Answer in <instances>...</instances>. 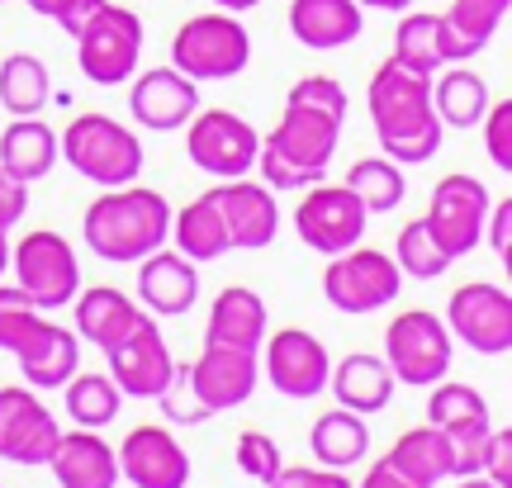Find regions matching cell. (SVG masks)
Returning a JSON list of instances; mask_svg holds the SVG:
<instances>
[{
	"label": "cell",
	"instance_id": "cell-1",
	"mask_svg": "<svg viewBox=\"0 0 512 488\" xmlns=\"http://www.w3.org/2000/svg\"><path fill=\"white\" fill-rule=\"evenodd\" d=\"M366 109H370L375 138H380L389 162L422 166L441 152L446 124L437 119V105H432V76L408 72V67H399L389 57L380 72L370 76Z\"/></svg>",
	"mask_w": 512,
	"mask_h": 488
},
{
	"label": "cell",
	"instance_id": "cell-2",
	"mask_svg": "<svg viewBox=\"0 0 512 488\" xmlns=\"http://www.w3.org/2000/svg\"><path fill=\"white\" fill-rule=\"evenodd\" d=\"M81 237L100 261H114V266L143 261L147 252L166 247V237H171V204L138 181L114 185L86 209Z\"/></svg>",
	"mask_w": 512,
	"mask_h": 488
},
{
	"label": "cell",
	"instance_id": "cell-3",
	"mask_svg": "<svg viewBox=\"0 0 512 488\" xmlns=\"http://www.w3.org/2000/svg\"><path fill=\"white\" fill-rule=\"evenodd\" d=\"M57 157H67L76 176L105 185H133L143 176V138L124 128L110 114H76L72 124L57 133Z\"/></svg>",
	"mask_w": 512,
	"mask_h": 488
},
{
	"label": "cell",
	"instance_id": "cell-4",
	"mask_svg": "<svg viewBox=\"0 0 512 488\" xmlns=\"http://www.w3.org/2000/svg\"><path fill=\"white\" fill-rule=\"evenodd\" d=\"M247 62H252V34L228 10L185 19L171 38V67L190 81H233L247 72Z\"/></svg>",
	"mask_w": 512,
	"mask_h": 488
},
{
	"label": "cell",
	"instance_id": "cell-5",
	"mask_svg": "<svg viewBox=\"0 0 512 488\" xmlns=\"http://www.w3.org/2000/svg\"><path fill=\"white\" fill-rule=\"evenodd\" d=\"M451 356H456V337H451L446 318L427 313V308L399 313L384 332V361H389L399 384L432 389L437 380L451 375Z\"/></svg>",
	"mask_w": 512,
	"mask_h": 488
},
{
	"label": "cell",
	"instance_id": "cell-6",
	"mask_svg": "<svg viewBox=\"0 0 512 488\" xmlns=\"http://www.w3.org/2000/svg\"><path fill=\"white\" fill-rule=\"evenodd\" d=\"M76 62L81 76L95 86H124L143 62V19L128 5H100L91 24L76 34Z\"/></svg>",
	"mask_w": 512,
	"mask_h": 488
},
{
	"label": "cell",
	"instance_id": "cell-7",
	"mask_svg": "<svg viewBox=\"0 0 512 488\" xmlns=\"http://www.w3.org/2000/svg\"><path fill=\"white\" fill-rule=\"evenodd\" d=\"M323 294L337 313H351V318H366V313H380L384 304H394L403 294V271L394 266L389 252H375V247H351L342 256H328V271H323Z\"/></svg>",
	"mask_w": 512,
	"mask_h": 488
},
{
	"label": "cell",
	"instance_id": "cell-8",
	"mask_svg": "<svg viewBox=\"0 0 512 488\" xmlns=\"http://www.w3.org/2000/svg\"><path fill=\"white\" fill-rule=\"evenodd\" d=\"M10 271H15V285L43 313L67 308L81 294V266H76L72 242L53 233V228H38V233H29L24 242L10 247Z\"/></svg>",
	"mask_w": 512,
	"mask_h": 488
},
{
	"label": "cell",
	"instance_id": "cell-9",
	"mask_svg": "<svg viewBox=\"0 0 512 488\" xmlns=\"http://www.w3.org/2000/svg\"><path fill=\"white\" fill-rule=\"evenodd\" d=\"M185 152L209 176L238 181V176H247L256 166L261 133L242 114H233V109H195L190 114V133H185Z\"/></svg>",
	"mask_w": 512,
	"mask_h": 488
},
{
	"label": "cell",
	"instance_id": "cell-10",
	"mask_svg": "<svg viewBox=\"0 0 512 488\" xmlns=\"http://www.w3.org/2000/svg\"><path fill=\"white\" fill-rule=\"evenodd\" d=\"M366 204L351 195L347 185H309V195L294 209V233L318 256H342L366 237Z\"/></svg>",
	"mask_w": 512,
	"mask_h": 488
},
{
	"label": "cell",
	"instance_id": "cell-11",
	"mask_svg": "<svg viewBox=\"0 0 512 488\" xmlns=\"http://www.w3.org/2000/svg\"><path fill=\"white\" fill-rule=\"evenodd\" d=\"M489 190L484 181L475 176H441L437 190H432V204H427V214L422 223L432 228V237L441 242V252L460 261V256H470L479 247V237H484V214H489Z\"/></svg>",
	"mask_w": 512,
	"mask_h": 488
},
{
	"label": "cell",
	"instance_id": "cell-12",
	"mask_svg": "<svg viewBox=\"0 0 512 488\" xmlns=\"http://www.w3.org/2000/svg\"><path fill=\"white\" fill-rule=\"evenodd\" d=\"M266 337H271V342H261V351H266L261 375L271 380L275 394L309 403V398H318L328 389L332 356L309 327H280V332H266Z\"/></svg>",
	"mask_w": 512,
	"mask_h": 488
},
{
	"label": "cell",
	"instance_id": "cell-13",
	"mask_svg": "<svg viewBox=\"0 0 512 488\" xmlns=\"http://www.w3.org/2000/svg\"><path fill=\"white\" fill-rule=\"evenodd\" d=\"M446 327L460 346H470L479 356H508L512 351V294L489 285V280H470L451 294L446 304Z\"/></svg>",
	"mask_w": 512,
	"mask_h": 488
},
{
	"label": "cell",
	"instance_id": "cell-14",
	"mask_svg": "<svg viewBox=\"0 0 512 488\" xmlns=\"http://www.w3.org/2000/svg\"><path fill=\"white\" fill-rule=\"evenodd\" d=\"M57 427L53 408L38 398V389H0V460H10V465H24V470H34V465H48V455H53Z\"/></svg>",
	"mask_w": 512,
	"mask_h": 488
},
{
	"label": "cell",
	"instance_id": "cell-15",
	"mask_svg": "<svg viewBox=\"0 0 512 488\" xmlns=\"http://www.w3.org/2000/svg\"><path fill=\"white\" fill-rule=\"evenodd\" d=\"M190 389L200 394V403L209 408V417L233 413L261 384V356L256 351H233V346H209L204 342L200 361H185Z\"/></svg>",
	"mask_w": 512,
	"mask_h": 488
},
{
	"label": "cell",
	"instance_id": "cell-16",
	"mask_svg": "<svg viewBox=\"0 0 512 488\" xmlns=\"http://www.w3.org/2000/svg\"><path fill=\"white\" fill-rule=\"evenodd\" d=\"M105 361H110V380L119 384L124 398H157L166 389V380H171V370H176L162 327H157L152 313L128 332L124 342L105 351Z\"/></svg>",
	"mask_w": 512,
	"mask_h": 488
},
{
	"label": "cell",
	"instance_id": "cell-17",
	"mask_svg": "<svg viewBox=\"0 0 512 488\" xmlns=\"http://www.w3.org/2000/svg\"><path fill=\"white\" fill-rule=\"evenodd\" d=\"M119 474L133 488H185L190 484V455L171 436V427L143 422L119 441Z\"/></svg>",
	"mask_w": 512,
	"mask_h": 488
},
{
	"label": "cell",
	"instance_id": "cell-18",
	"mask_svg": "<svg viewBox=\"0 0 512 488\" xmlns=\"http://www.w3.org/2000/svg\"><path fill=\"white\" fill-rule=\"evenodd\" d=\"M214 199H219L223 233H228V247H233V252H261V247L275 242V233H280V209H275L271 185L228 181V185H214Z\"/></svg>",
	"mask_w": 512,
	"mask_h": 488
},
{
	"label": "cell",
	"instance_id": "cell-19",
	"mask_svg": "<svg viewBox=\"0 0 512 488\" xmlns=\"http://www.w3.org/2000/svg\"><path fill=\"white\" fill-rule=\"evenodd\" d=\"M128 109L133 119L152 133H176L190 124V114L200 109V81L181 76L176 67H152L133 81L128 91Z\"/></svg>",
	"mask_w": 512,
	"mask_h": 488
},
{
	"label": "cell",
	"instance_id": "cell-20",
	"mask_svg": "<svg viewBox=\"0 0 512 488\" xmlns=\"http://www.w3.org/2000/svg\"><path fill=\"white\" fill-rule=\"evenodd\" d=\"M337 138H342V119H332L323 109H304V105H285L280 124L271 128V138L261 143L280 152L285 162L304 166V171H323L328 176V162L337 152Z\"/></svg>",
	"mask_w": 512,
	"mask_h": 488
},
{
	"label": "cell",
	"instance_id": "cell-21",
	"mask_svg": "<svg viewBox=\"0 0 512 488\" xmlns=\"http://www.w3.org/2000/svg\"><path fill=\"white\" fill-rule=\"evenodd\" d=\"M138 299L152 318H181L200 299V271L181 252H147L138 261Z\"/></svg>",
	"mask_w": 512,
	"mask_h": 488
},
{
	"label": "cell",
	"instance_id": "cell-22",
	"mask_svg": "<svg viewBox=\"0 0 512 488\" xmlns=\"http://www.w3.org/2000/svg\"><path fill=\"white\" fill-rule=\"evenodd\" d=\"M48 470L62 488H114L119 484V455L95 427H76V432L57 436Z\"/></svg>",
	"mask_w": 512,
	"mask_h": 488
},
{
	"label": "cell",
	"instance_id": "cell-23",
	"mask_svg": "<svg viewBox=\"0 0 512 488\" xmlns=\"http://www.w3.org/2000/svg\"><path fill=\"white\" fill-rule=\"evenodd\" d=\"M19 361V375L29 389H62V384L72 380L76 370H81V337H76L72 327H57V323H43L24 337V346L15 351Z\"/></svg>",
	"mask_w": 512,
	"mask_h": 488
},
{
	"label": "cell",
	"instance_id": "cell-24",
	"mask_svg": "<svg viewBox=\"0 0 512 488\" xmlns=\"http://www.w3.org/2000/svg\"><path fill=\"white\" fill-rule=\"evenodd\" d=\"M328 389H332V398H337L342 408L370 417V413H384V408L394 403L399 380H394V370H389L384 356L351 351V356H342V361L328 370Z\"/></svg>",
	"mask_w": 512,
	"mask_h": 488
},
{
	"label": "cell",
	"instance_id": "cell-25",
	"mask_svg": "<svg viewBox=\"0 0 512 488\" xmlns=\"http://www.w3.org/2000/svg\"><path fill=\"white\" fill-rule=\"evenodd\" d=\"M366 15L356 0H290V34L313 53H337L356 43Z\"/></svg>",
	"mask_w": 512,
	"mask_h": 488
},
{
	"label": "cell",
	"instance_id": "cell-26",
	"mask_svg": "<svg viewBox=\"0 0 512 488\" xmlns=\"http://www.w3.org/2000/svg\"><path fill=\"white\" fill-rule=\"evenodd\" d=\"M266 332H271V323H266L261 294L247 290V285H228V290L214 299V308H209L204 342L209 346H233V351H256V356H261Z\"/></svg>",
	"mask_w": 512,
	"mask_h": 488
},
{
	"label": "cell",
	"instance_id": "cell-27",
	"mask_svg": "<svg viewBox=\"0 0 512 488\" xmlns=\"http://www.w3.org/2000/svg\"><path fill=\"white\" fill-rule=\"evenodd\" d=\"M512 0H451V10L441 15V57L451 62H470L489 48L498 24L508 19Z\"/></svg>",
	"mask_w": 512,
	"mask_h": 488
},
{
	"label": "cell",
	"instance_id": "cell-28",
	"mask_svg": "<svg viewBox=\"0 0 512 488\" xmlns=\"http://www.w3.org/2000/svg\"><path fill=\"white\" fill-rule=\"evenodd\" d=\"M72 304H76V337H81V342H91V346H100V351L119 346L128 332L147 318V313L133 304L128 294L110 290V285L81 290Z\"/></svg>",
	"mask_w": 512,
	"mask_h": 488
},
{
	"label": "cell",
	"instance_id": "cell-29",
	"mask_svg": "<svg viewBox=\"0 0 512 488\" xmlns=\"http://www.w3.org/2000/svg\"><path fill=\"white\" fill-rule=\"evenodd\" d=\"M0 166L24 185L43 181L57 166V133L38 114L34 119H15V124L0 133Z\"/></svg>",
	"mask_w": 512,
	"mask_h": 488
},
{
	"label": "cell",
	"instance_id": "cell-30",
	"mask_svg": "<svg viewBox=\"0 0 512 488\" xmlns=\"http://www.w3.org/2000/svg\"><path fill=\"white\" fill-rule=\"evenodd\" d=\"M403 479H413L418 488H437L441 479H456V460H451V441L427 422V427H413L394 441V451L384 455Z\"/></svg>",
	"mask_w": 512,
	"mask_h": 488
},
{
	"label": "cell",
	"instance_id": "cell-31",
	"mask_svg": "<svg viewBox=\"0 0 512 488\" xmlns=\"http://www.w3.org/2000/svg\"><path fill=\"white\" fill-rule=\"evenodd\" d=\"M171 237H176V252L185 261H219L228 256V233H223V214H219V199L214 190H204L200 199H190L181 214H171Z\"/></svg>",
	"mask_w": 512,
	"mask_h": 488
},
{
	"label": "cell",
	"instance_id": "cell-32",
	"mask_svg": "<svg viewBox=\"0 0 512 488\" xmlns=\"http://www.w3.org/2000/svg\"><path fill=\"white\" fill-rule=\"evenodd\" d=\"M432 105H437V119L446 128H475L494 100H489V81H484V76L470 72V67H460V62H451V67H441L437 81H432Z\"/></svg>",
	"mask_w": 512,
	"mask_h": 488
},
{
	"label": "cell",
	"instance_id": "cell-33",
	"mask_svg": "<svg viewBox=\"0 0 512 488\" xmlns=\"http://www.w3.org/2000/svg\"><path fill=\"white\" fill-rule=\"evenodd\" d=\"M309 446L318 455V465H328V470H351V465H361L370 451V427L361 413H351V408H332L313 422L309 432Z\"/></svg>",
	"mask_w": 512,
	"mask_h": 488
},
{
	"label": "cell",
	"instance_id": "cell-34",
	"mask_svg": "<svg viewBox=\"0 0 512 488\" xmlns=\"http://www.w3.org/2000/svg\"><path fill=\"white\" fill-rule=\"evenodd\" d=\"M53 100V76L34 53H10L0 62V105L15 119H34Z\"/></svg>",
	"mask_w": 512,
	"mask_h": 488
},
{
	"label": "cell",
	"instance_id": "cell-35",
	"mask_svg": "<svg viewBox=\"0 0 512 488\" xmlns=\"http://www.w3.org/2000/svg\"><path fill=\"white\" fill-rule=\"evenodd\" d=\"M394 62L408 67V72L437 76L446 67V57H441V15L403 10L399 29H394Z\"/></svg>",
	"mask_w": 512,
	"mask_h": 488
},
{
	"label": "cell",
	"instance_id": "cell-36",
	"mask_svg": "<svg viewBox=\"0 0 512 488\" xmlns=\"http://www.w3.org/2000/svg\"><path fill=\"white\" fill-rule=\"evenodd\" d=\"M62 408L72 417L76 427H110L119 408H124V394H119V384L110 375H81L76 370L72 380L62 384Z\"/></svg>",
	"mask_w": 512,
	"mask_h": 488
},
{
	"label": "cell",
	"instance_id": "cell-37",
	"mask_svg": "<svg viewBox=\"0 0 512 488\" xmlns=\"http://www.w3.org/2000/svg\"><path fill=\"white\" fill-rule=\"evenodd\" d=\"M347 190L366 204V214H394L403 204V195H408V176L389 157H361L347 171Z\"/></svg>",
	"mask_w": 512,
	"mask_h": 488
},
{
	"label": "cell",
	"instance_id": "cell-38",
	"mask_svg": "<svg viewBox=\"0 0 512 488\" xmlns=\"http://www.w3.org/2000/svg\"><path fill=\"white\" fill-rule=\"evenodd\" d=\"M394 266L403 275H413V280H441V275L451 271V256L441 252L432 228L422 218H413V223H403L399 242H394Z\"/></svg>",
	"mask_w": 512,
	"mask_h": 488
},
{
	"label": "cell",
	"instance_id": "cell-39",
	"mask_svg": "<svg viewBox=\"0 0 512 488\" xmlns=\"http://www.w3.org/2000/svg\"><path fill=\"white\" fill-rule=\"evenodd\" d=\"M38 323H43V308L19 290V285L15 290H0V351L15 356L19 346H24V337H29Z\"/></svg>",
	"mask_w": 512,
	"mask_h": 488
},
{
	"label": "cell",
	"instance_id": "cell-40",
	"mask_svg": "<svg viewBox=\"0 0 512 488\" xmlns=\"http://www.w3.org/2000/svg\"><path fill=\"white\" fill-rule=\"evenodd\" d=\"M157 403H162L166 422H176V427H200V422H209V408H204L200 394L190 389L185 361H176V370H171V380H166V389L157 394Z\"/></svg>",
	"mask_w": 512,
	"mask_h": 488
},
{
	"label": "cell",
	"instance_id": "cell-41",
	"mask_svg": "<svg viewBox=\"0 0 512 488\" xmlns=\"http://www.w3.org/2000/svg\"><path fill=\"white\" fill-rule=\"evenodd\" d=\"M233 460H238V470L247 474V479H256V484H271L275 474L285 470V455H280V446H275L266 432H242Z\"/></svg>",
	"mask_w": 512,
	"mask_h": 488
},
{
	"label": "cell",
	"instance_id": "cell-42",
	"mask_svg": "<svg viewBox=\"0 0 512 488\" xmlns=\"http://www.w3.org/2000/svg\"><path fill=\"white\" fill-rule=\"evenodd\" d=\"M285 105L323 109V114L347 124V91H342V81H332V76H304V81H294L290 95H285Z\"/></svg>",
	"mask_w": 512,
	"mask_h": 488
},
{
	"label": "cell",
	"instance_id": "cell-43",
	"mask_svg": "<svg viewBox=\"0 0 512 488\" xmlns=\"http://www.w3.org/2000/svg\"><path fill=\"white\" fill-rule=\"evenodd\" d=\"M484 152L498 171H512V100H498V105L484 109Z\"/></svg>",
	"mask_w": 512,
	"mask_h": 488
},
{
	"label": "cell",
	"instance_id": "cell-44",
	"mask_svg": "<svg viewBox=\"0 0 512 488\" xmlns=\"http://www.w3.org/2000/svg\"><path fill=\"white\" fill-rule=\"evenodd\" d=\"M479 474L498 488H512V427H498L489 432V446H484V465Z\"/></svg>",
	"mask_w": 512,
	"mask_h": 488
},
{
	"label": "cell",
	"instance_id": "cell-45",
	"mask_svg": "<svg viewBox=\"0 0 512 488\" xmlns=\"http://www.w3.org/2000/svg\"><path fill=\"white\" fill-rule=\"evenodd\" d=\"M266 488H351V479L342 470H328V465H318V470H309V465H285Z\"/></svg>",
	"mask_w": 512,
	"mask_h": 488
},
{
	"label": "cell",
	"instance_id": "cell-46",
	"mask_svg": "<svg viewBox=\"0 0 512 488\" xmlns=\"http://www.w3.org/2000/svg\"><path fill=\"white\" fill-rule=\"evenodd\" d=\"M484 237H489V247L498 252V261L508 266L512 261V199H498V209L489 204V214H484Z\"/></svg>",
	"mask_w": 512,
	"mask_h": 488
},
{
	"label": "cell",
	"instance_id": "cell-47",
	"mask_svg": "<svg viewBox=\"0 0 512 488\" xmlns=\"http://www.w3.org/2000/svg\"><path fill=\"white\" fill-rule=\"evenodd\" d=\"M24 214H29V185L15 181V176L0 166V228L10 233V228H15Z\"/></svg>",
	"mask_w": 512,
	"mask_h": 488
},
{
	"label": "cell",
	"instance_id": "cell-48",
	"mask_svg": "<svg viewBox=\"0 0 512 488\" xmlns=\"http://www.w3.org/2000/svg\"><path fill=\"white\" fill-rule=\"evenodd\" d=\"M100 5H105V0H62V10L53 15V24H62V29L76 38L86 24H91V15L100 10Z\"/></svg>",
	"mask_w": 512,
	"mask_h": 488
},
{
	"label": "cell",
	"instance_id": "cell-49",
	"mask_svg": "<svg viewBox=\"0 0 512 488\" xmlns=\"http://www.w3.org/2000/svg\"><path fill=\"white\" fill-rule=\"evenodd\" d=\"M351 488H418V484H413V479H403L389 460H375V465L366 470V479H361V484H351Z\"/></svg>",
	"mask_w": 512,
	"mask_h": 488
},
{
	"label": "cell",
	"instance_id": "cell-50",
	"mask_svg": "<svg viewBox=\"0 0 512 488\" xmlns=\"http://www.w3.org/2000/svg\"><path fill=\"white\" fill-rule=\"evenodd\" d=\"M361 10H394V15H403V10H413V0H356Z\"/></svg>",
	"mask_w": 512,
	"mask_h": 488
},
{
	"label": "cell",
	"instance_id": "cell-51",
	"mask_svg": "<svg viewBox=\"0 0 512 488\" xmlns=\"http://www.w3.org/2000/svg\"><path fill=\"white\" fill-rule=\"evenodd\" d=\"M219 10H228V15H247V10H256L261 0H214Z\"/></svg>",
	"mask_w": 512,
	"mask_h": 488
},
{
	"label": "cell",
	"instance_id": "cell-52",
	"mask_svg": "<svg viewBox=\"0 0 512 488\" xmlns=\"http://www.w3.org/2000/svg\"><path fill=\"white\" fill-rule=\"evenodd\" d=\"M24 5H29L34 15H43V19H53L57 10H62V0H24Z\"/></svg>",
	"mask_w": 512,
	"mask_h": 488
},
{
	"label": "cell",
	"instance_id": "cell-53",
	"mask_svg": "<svg viewBox=\"0 0 512 488\" xmlns=\"http://www.w3.org/2000/svg\"><path fill=\"white\" fill-rule=\"evenodd\" d=\"M5 271H10V237L0 228V280H5Z\"/></svg>",
	"mask_w": 512,
	"mask_h": 488
},
{
	"label": "cell",
	"instance_id": "cell-54",
	"mask_svg": "<svg viewBox=\"0 0 512 488\" xmlns=\"http://www.w3.org/2000/svg\"><path fill=\"white\" fill-rule=\"evenodd\" d=\"M456 488H498V484H489V479H475V474H465Z\"/></svg>",
	"mask_w": 512,
	"mask_h": 488
}]
</instances>
